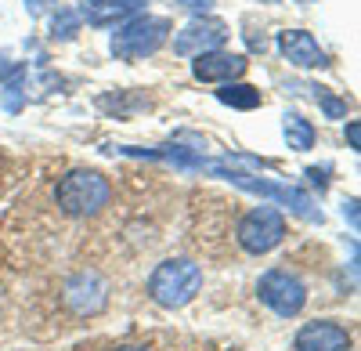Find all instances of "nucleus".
Segmentation results:
<instances>
[{"label": "nucleus", "instance_id": "1", "mask_svg": "<svg viewBox=\"0 0 361 351\" xmlns=\"http://www.w3.org/2000/svg\"><path fill=\"white\" fill-rule=\"evenodd\" d=\"M202 170H209V174H217V178H228L231 185H238V189H246V192H253V196H264V199H275V203H282V207H289L293 214H300V218H307V221H322V210H314V199L307 196V192H300V189H293L289 182H279V178H257V174H246V170H235V167H228V163H209L206 160V167Z\"/></svg>", "mask_w": 361, "mask_h": 351}, {"label": "nucleus", "instance_id": "2", "mask_svg": "<svg viewBox=\"0 0 361 351\" xmlns=\"http://www.w3.org/2000/svg\"><path fill=\"white\" fill-rule=\"evenodd\" d=\"M145 290L159 308H185L202 290V268L188 257H170L152 268Z\"/></svg>", "mask_w": 361, "mask_h": 351}, {"label": "nucleus", "instance_id": "3", "mask_svg": "<svg viewBox=\"0 0 361 351\" xmlns=\"http://www.w3.org/2000/svg\"><path fill=\"white\" fill-rule=\"evenodd\" d=\"M112 185L98 170H69L62 182L54 185V203L66 218H94L109 207Z\"/></svg>", "mask_w": 361, "mask_h": 351}, {"label": "nucleus", "instance_id": "4", "mask_svg": "<svg viewBox=\"0 0 361 351\" xmlns=\"http://www.w3.org/2000/svg\"><path fill=\"white\" fill-rule=\"evenodd\" d=\"M170 29H173V25H170V18H163V15H134V18H127V22L112 33L109 51L119 58V62H141V58L156 54V51L166 44Z\"/></svg>", "mask_w": 361, "mask_h": 351}, {"label": "nucleus", "instance_id": "5", "mask_svg": "<svg viewBox=\"0 0 361 351\" xmlns=\"http://www.w3.org/2000/svg\"><path fill=\"white\" fill-rule=\"evenodd\" d=\"M257 297L275 311L279 319H296L307 304V286L289 268H267L257 282Z\"/></svg>", "mask_w": 361, "mask_h": 351}, {"label": "nucleus", "instance_id": "6", "mask_svg": "<svg viewBox=\"0 0 361 351\" xmlns=\"http://www.w3.org/2000/svg\"><path fill=\"white\" fill-rule=\"evenodd\" d=\"M235 239L246 254L260 257V254H271L282 239H286V218L275 210V207H253L238 218L235 225Z\"/></svg>", "mask_w": 361, "mask_h": 351}, {"label": "nucleus", "instance_id": "7", "mask_svg": "<svg viewBox=\"0 0 361 351\" xmlns=\"http://www.w3.org/2000/svg\"><path fill=\"white\" fill-rule=\"evenodd\" d=\"M228 37H231V33H228V25H224L221 18L202 15V18H192V22L173 37V54H180V58H199V54H206V51H221V44H224Z\"/></svg>", "mask_w": 361, "mask_h": 351}, {"label": "nucleus", "instance_id": "8", "mask_svg": "<svg viewBox=\"0 0 361 351\" xmlns=\"http://www.w3.org/2000/svg\"><path fill=\"white\" fill-rule=\"evenodd\" d=\"M354 340L347 333V326H340L336 319H314L304 323L293 337V351H350Z\"/></svg>", "mask_w": 361, "mask_h": 351}, {"label": "nucleus", "instance_id": "9", "mask_svg": "<svg viewBox=\"0 0 361 351\" xmlns=\"http://www.w3.org/2000/svg\"><path fill=\"white\" fill-rule=\"evenodd\" d=\"M66 304L76 311V315H98L105 304H109V286L98 272H76L69 282H66Z\"/></svg>", "mask_w": 361, "mask_h": 351}, {"label": "nucleus", "instance_id": "10", "mask_svg": "<svg viewBox=\"0 0 361 351\" xmlns=\"http://www.w3.org/2000/svg\"><path fill=\"white\" fill-rule=\"evenodd\" d=\"M279 51L286 54V62L296 69H325L329 54L318 47V40L307 29H282L279 33Z\"/></svg>", "mask_w": 361, "mask_h": 351}, {"label": "nucleus", "instance_id": "11", "mask_svg": "<svg viewBox=\"0 0 361 351\" xmlns=\"http://www.w3.org/2000/svg\"><path fill=\"white\" fill-rule=\"evenodd\" d=\"M246 54H231V51H206L192 62V76L202 83H235L246 73Z\"/></svg>", "mask_w": 361, "mask_h": 351}, {"label": "nucleus", "instance_id": "12", "mask_svg": "<svg viewBox=\"0 0 361 351\" xmlns=\"http://www.w3.org/2000/svg\"><path fill=\"white\" fill-rule=\"evenodd\" d=\"M137 8H141V0H90V4H83L80 18L87 25H112V22L130 18Z\"/></svg>", "mask_w": 361, "mask_h": 351}, {"label": "nucleus", "instance_id": "13", "mask_svg": "<svg viewBox=\"0 0 361 351\" xmlns=\"http://www.w3.org/2000/svg\"><path fill=\"white\" fill-rule=\"evenodd\" d=\"M282 131H286L289 149H296V153H307L311 145H314V127H311V120H304L300 112H286V116H282Z\"/></svg>", "mask_w": 361, "mask_h": 351}, {"label": "nucleus", "instance_id": "14", "mask_svg": "<svg viewBox=\"0 0 361 351\" xmlns=\"http://www.w3.org/2000/svg\"><path fill=\"white\" fill-rule=\"evenodd\" d=\"M217 102H221V105H231V109L250 112V109H257V105L264 102V95L257 91V87H250V83H221Z\"/></svg>", "mask_w": 361, "mask_h": 351}, {"label": "nucleus", "instance_id": "15", "mask_svg": "<svg viewBox=\"0 0 361 351\" xmlns=\"http://www.w3.org/2000/svg\"><path fill=\"white\" fill-rule=\"evenodd\" d=\"M311 91H314V102L322 105V112L329 116V120H336V116H343V112H347V102L333 98V95L325 91V87H311Z\"/></svg>", "mask_w": 361, "mask_h": 351}, {"label": "nucleus", "instance_id": "16", "mask_svg": "<svg viewBox=\"0 0 361 351\" xmlns=\"http://www.w3.org/2000/svg\"><path fill=\"white\" fill-rule=\"evenodd\" d=\"M80 11H62V15H54V22H51V29H54V37H73L76 29H80Z\"/></svg>", "mask_w": 361, "mask_h": 351}, {"label": "nucleus", "instance_id": "17", "mask_svg": "<svg viewBox=\"0 0 361 351\" xmlns=\"http://www.w3.org/2000/svg\"><path fill=\"white\" fill-rule=\"evenodd\" d=\"M177 4H185V8H192V11H209L217 0H177Z\"/></svg>", "mask_w": 361, "mask_h": 351}, {"label": "nucleus", "instance_id": "18", "mask_svg": "<svg viewBox=\"0 0 361 351\" xmlns=\"http://www.w3.org/2000/svg\"><path fill=\"white\" fill-rule=\"evenodd\" d=\"M347 141H350V149H357V145H361V124H347Z\"/></svg>", "mask_w": 361, "mask_h": 351}, {"label": "nucleus", "instance_id": "19", "mask_svg": "<svg viewBox=\"0 0 361 351\" xmlns=\"http://www.w3.org/2000/svg\"><path fill=\"white\" fill-rule=\"evenodd\" d=\"M116 351H148V347H141V344H123V347H116Z\"/></svg>", "mask_w": 361, "mask_h": 351}, {"label": "nucleus", "instance_id": "20", "mask_svg": "<svg viewBox=\"0 0 361 351\" xmlns=\"http://www.w3.org/2000/svg\"><path fill=\"white\" fill-rule=\"evenodd\" d=\"M257 4H279V0H257Z\"/></svg>", "mask_w": 361, "mask_h": 351}]
</instances>
